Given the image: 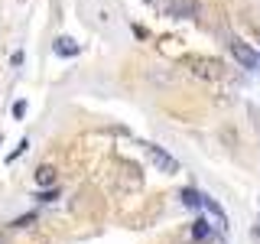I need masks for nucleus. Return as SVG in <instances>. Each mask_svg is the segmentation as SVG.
Instances as JSON below:
<instances>
[{
	"label": "nucleus",
	"instance_id": "f257e3e1",
	"mask_svg": "<svg viewBox=\"0 0 260 244\" xmlns=\"http://www.w3.org/2000/svg\"><path fill=\"white\" fill-rule=\"evenodd\" d=\"M228 49H231V55H234V62L241 65V69H250V72H257L260 69V52L250 43H244V39L238 36H231V43H228Z\"/></svg>",
	"mask_w": 260,
	"mask_h": 244
},
{
	"label": "nucleus",
	"instance_id": "f03ea898",
	"mask_svg": "<svg viewBox=\"0 0 260 244\" xmlns=\"http://www.w3.org/2000/svg\"><path fill=\"white\" fill-rule=\"evenodd\" d=\"M143 153H146V160H150L159 173H169V176L179 173V160L173 157V153H166L159 143H143Z\"/></svg>",
	"mask_w": 260,
	"mask_h": 244
},
{
	"label": "nucleus",
	"instance_id": "7ed1b4c3",
	"mask_svg": "<svg viewBox=\"0 0 260 244\" xmlns=\"http://www.w3.org/2000/svg\"><path fill=\"white\" fill-rule=\"evenodd\" d=\"M189 65H192V75H199V78H211V81H218V78L224 75L221 65H218L215 59H192Z\"/></svg>",
	"mask_w": 260,
	"mask_h": 244
},
{
	"label": "nucleus",
	"instance_id": "20e7f679",
	"mask_svg": "<svg viewBox=\"0 0 260 244\" xmlns=\"http://www.w3.org/2000/svg\"><path fill=\"white\" fill-rule=\"evenodd\" d=\"M52 52L59 55V59H75V55L81 52V46H78L72 36H59V39L52 43Z\"/></svg>",
	"mask_w": 260,
	"mask_h": 244
},
{
	"label": "nucleus",
	"instance_id": "39448f33",
	"mask_svg": "<svg viewBox=\"0 0 260 244\" xmlns=\"http://www.w3.org/2000/svg\"><path fill=\"white\" fill-rule=\"evenodd\" d=\"M166 16H176V20H192V16H195V4H192V0H173V4H169V10H166Z\"/></svg>",
	"mask_w": 260,
	"mask_h": 244
},
{
	"label": "nucleus",
	"instance_id": "423d86ee",
	"mask_svg": "<svg viewBox=\"0 0 260 244\" xmlns=\"http://www.w3.org/2000/svg\"><path fill=\"white\" fill-rule=\"evenodd\" d=\"M202 208H205V211H211V215H215L221 225H228V215H224V208L218 205V202L211 199V195H205V192H202Z\"/></svg>",
	"mask_w": 260,
	"mask_h": 244
},
{
	"label": "nucleus",
	"instance_id": "0eeeda50",
	"mask_svg": "<svg viewBox=\"0 0 260 244\" xmlns=\"http://www.w3.org/2000/svg\"><path fill=\"white\" fill-rule=\"evenodd\" d=\"M179 199H182V205H189V208H202V192L199 189H182Z\"/></svg>",
	"mask_w": 260,
	"mask_h": 244
},
{
	"label": "nucleus",
	"instance_id": "6e6552de",
	"mask_svg": "<svg viewBox=\"0 0 260 244\" xmlns=\"http://www.w3.org/2000/svg\"><path fill=\"white\" fill-rule=\"evenodd\" d=\"M192 238H199V241H208L211 238V228H208V222H205V218H195V225H192Z\"/></svg>",
	"mask_w": 260,
	"mask_h": 244
},
{
	"label": "nucleus",
	"instance_id": "1a4fd4ad",
	"mask_svg": "<svg viewBox=\"0 0 260 244\" xmlns=\"http://www.w3.org/2000/svg\"><path fill=\"white\" fill-rule=\"evenodd\" d=\"M36 182L39 186H52L55 182V166H39L36 169Z\"/></svg>",
	"mask_w": 260,
	"mask_h": 244
},
{
	"label": "nucleus",
	"instance_id": "9d476101",
	"mask_svg": "<svg viewBox=\"0 0 260 244\" xmlns=\"http://www.w3.org/2000/svg\"><path fill=\"white\" fill-rule=\"evenodd\" d=\"M26 150H29V140H20V146H16V150L10 153V157H7V163H16V160H20Z\"/></svg>",
	"mask_w": 260,
	"mask_h": 244
},
{
	"label": "nucleus",
	"instance_id": "9b49d317",
	"mask_svg": "<svg viewBox=\"0 0 260 244\" xmlns=\"http://www.w3.org/2000/svg\"><path fill=\"white\" fill-rule=\"evenodd\" d=\"M36 199L39 202H55V199H59V189H46V192H39Z\"/></svg>",
	"mask_w": 260,
	"mask_h": 244
},
{
	"label": "nucleus",
	"instance_id": "f8f14e48",
	"mask_svg": "<svg viewBox=\"0 0 260 244\" xmlns=\"http://www.w3.org/2000/svg\"><path fill=\"white\" fill-rule=\"evenodd\" d=\"M23 114H26V101H16V104H13V117H16V120H20V117H23Z\"/></svg>",
	"mask_w": 260,
	"mask_h": 244
},
{
	"label": "nucleus",
	"instance_id": "ddd939ff",
	"mask_svg": "<svg viewBox=\"0 0 260 244\" xmlns=\"http://www.w3.org/2000/svg\"><path fill=\"white\" fill-rule=\"evenodd\" d=\"M29 222H36V215H23V218H16V222H13V228H26Z\"/></svg>",
	"mask_w": 260,
	"mask_h": 244
}]
</instances>
